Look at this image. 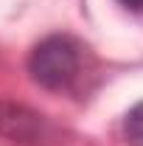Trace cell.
Instances as JSON below:
<instances>
[{
  "label": "cell",
  "mask_w": 143,
  "mask_h": 146,
  "mask_svg": "<svg viewBox=\"0 0 143 146\" xmlns=\"http://www.w3.org/2000/svg\"><path fill=\"white\" fill-rule=\"evenodd\" d=\"M79 42L70 36H45L28 56V73L39 87L45 90H62L70 87L73 79L79 76L81 68V54Z\"/></svg>",
  "instance_id": "6da1fadb"
},
{
  "label": "cell",
  "mask_w": 143,
  "mask_h": 146,
  "mask_svg": "<svg viewBox=\"0 0 143 146\" xmlns=\"http://www.w3.org/2000/svg\"><path fill=\"white\" fill-rule=\"evenodd\" d=\"M42 129H45V121L34 110L14 101H0V135L23 143H36L42 138Z\"/></svg>",
  "instance_id": "7a4b0ae2"
},
{
  "label": "cell",
  "mask_w": 143,
  "mask_h": 146,
  "mask_svg": "<svg viewBox=\"0 0 143 146\" xmlns=\"http://www.w3.org/2000/svg\"><path fill=\"white\" fill-rule=\"evenodd\" d=\"M124 135H126V143L129 146H143V101H138L135 107L126 112Z\"/></svg>",
  "instance_id": "3957f363"
},
{
  "label": "cell",
  "mask_w": 143,
  "mask_h": 146,
  "mask_svg": "<svg viewBox=\"0 0 143 146\" xmlns=\"http://www.w3.org/2000/svg\"><path fill=\"white\" fill-rule=\"evenodd\" d=\"M121 3H124L126 9H135V11H140V9H143V0H121Z\"/></svg>",
  "instance_id": "277c9868"
}]
</instances>
